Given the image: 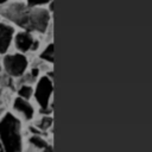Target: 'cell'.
I'll use <instances>...</instances> for the list:
<instances>
[{
    "instance_id": "cell-1",
    "label": "cell",
    "mask_w": 152,
    "mask_h": 152,
    "mask_svg": "<svg viewBox=\"0 0 152 152\" xmlns=\"http://www.w3.org/2000/svg\"><path fill=\"white\" fill-rule=\"evenodd\" d=\"M0 15L31 33H46L51 28L52 13L46 6L30 7L24 1H7L0 5Z\"/></svg>"
},
{
    "instance_id": "cell-2",
    "label": "cell",
    "mask_w": 152,
    "mask_h": 152,
    "mask_svg": "<svg viewBox=\"0 0 152 152\" xmlns=\"http://www.w3.org/2000/svg\"><path fill=\"white\" fill-rule=\"evenodd\" d=\"M0 146L4 152H23L21 121L11 112L0 119Z\"/></svg>"
},
{
    "instance_id": "cell-3",
    "label": "cell",
    "mask_w": 152,
    "mask_h": 152,
    "mask_svg": "<svg viewBox=\"0 0 152 152\" xmlns=\"http://www.w3.org/2000/svg\"><path fill=\"white\" fill-rule=\"evenodd\" d=\"M52 95H53V78L48 75H42L36 81L33 88V97L39 107V112L45 115L52 113Z\"/></svg>"
},
{
    "instance_id": "cell-4",
    "label": "cell",
    "mask_w": 152,
    "mask_h": 152,
    "mask_svg": "<svg viewBox=\"0 0 152 152\" xmlns=\"http://www.w3.org/2000/svg\"><path fill=\"white\" fill-rule=\"evenodd\" d=\"M28 68V59L25 56V53L15 52V53H8L5 55L2 58V69L5 72L11 76L12 78L14 77H20L23 76Z\"/></svg>"
},
{
    "instance_id": "cell-5",
    "label": "cell",
    "mask_w": 152,
    "mask_h": 152,
    "mask_svg": "<svg viewBox=\"0 0 152 152\" xmlns=\"http://www.w3.org/2000/svg\"><path fill=\"white\" fill-rule=\"evenodd\" d=\"M13 40H14L15 49L20 53H26L27 51H31V48L36 40V37L33 36V33L21 30L14 34Z\"/></svg>"
},
{
    "instance_id": "cell-6",
    "label": "cell",
    "mask_w": 152,
    "mask_h": 152,
    "mask_svg": "<svg viewBox=\"0 0 152 152\" xmlns=\"http://www.w3.org/2000/svg\"><path fill=\"white\" fill-rule=\"evenodd\" d=\"M14 112L19 113L21 115V118L26 121H30L34 118L36 115V108L30 102V100H25V99H21L19 96H17L14 100H13V104H12Z\"/></svg>"
},
{
    "instance_id": "cell-7",
    "label": "cell",
    "mask_w": 152,
    "mask_h": 152,
    "mask_svg": "<svg viewBox=\"0 0 152 152\" xmlns=\"http://www.w3.org/2000/svg\"><path fill=\"white\" fill-rule=\"evenodd\" d=\"M15 30L12 25L0 21V53H6L11 46Z\"/></svg>"
},
{
    "instance_id": "cell-8",
    "label": "cell",
    "mask_w": 152,
    "mask_h": 152,
    "mask_svg": "<svg viewBox=\"0 0 152 152\" xmlns=\"http://www.w3.org/2000/svg\"><path fill=\"white\" fill-rule=\"evenodd\" d=\"M39 59L48 63V64H52L53 63V42H49L45 48L43 49V51L39 53Z\"/></svg>"
},
{
    "instance_id": "cell-9",
    "label": "cell",
    "mask_w": 152,
    "mask_h": 152,
    "mask_svg": "<svg viewBox=\"0 0 152 152\" xmlns=\"http://www.w3.org/2000/svg\"><path fill=\"white\" fill-rule=\"evenodd\" d=\"M37 129H39L40 132H44V131H48L49 128L52 127V116L51 115H42L40 119L36 122V126H34Z\"/></svg>"
},
{
    "instance_id": "cell-10",
    "label": "cell",
    "mask_w": 152,
    "mask_h": 152,
    "mask_svg": "<svg viewBox=\"0 0 152 152\" xmlns=\"http://www.w3.org/2000/svg\"><path fill=\"white\" fill-rule=\"evenodd\" d=\"M28 142L32 146H34L36 148H39V150H45V148L49 147L48 141L40 134H32L30 137V139H28Z\"/></svg>"
},
{
    "instance_id": "cell-11",
    "label": "cell",
    "mask_w": 152,
    "mask_h": 152,
    "mask_svg": "<svg viewBox=\"0 0 152 152\" xmlns=\"http://www.w3.org/2000/svg\"><path fill=\"white\" fill-rule=\"evenodd\" d=\"M17 93H18L19 97L30 100L31 97H33V87L31 84H20Z\"/></svg>"
},
{
    "instance_id": "cell-12",
    "label": "cell",
    "mask_w": 152,
    "mask_h": 152,
    "mask_svg": "<svg viewBox=\"0 0 152 152\" xmlns=\"http://www.w3.org/2000/svg\"><path fill=\"white\" fill-rule=\"evenodd\" d=\"M52 0H25L26 5L30 7H40V6H46L49 2Z\"/></svg>"
},
{
    "instance_id": "cell-13",
    "label": "cell",
    "mask_w": 152,
    "mask_h": 152,
    "mask_svg": "<svg viewBox=\"0 0 152 152\" xmlns=\"http://www.w3.org/2000/svg\"><path fill=\"white\" fill-rule=\"evenodd\" d=\"M0 82H1V86H11L12 84V77L8 76L7 74L6 75H2L0 77Z\"/></svg>"
},
{
    "instance_id": "cell-14",
    "label": "cell",
    "mask_w": 152,
    "mask_h": 152,
    "mask_svg": "<svg viewBox=\"0 0 152 152\" xmlns=\"http://www.w3.org/2000/svg\"><path fill=\"white\" fill-rule=\"evenodd\" d=\"M8 0H0V5H4V4H6Z\"/></svg>"
},
{
    "instance_id": "cell-15",
    "label": "cell",
    "mask_w": 152,
    "mask_h": 152,
    "mask_svg": "<svg viewBox=\"0 0 152 152\" xmlns=\"http://www.w3.org/2000/svg\"><path fill=\"white\" fill-rule=\"evenodd\" d=\"M1 93H2V89H1V86H0V96H1Z\"/></svg>"
},
{
    "instance_id": "cell-16",
    "label": "cell",
    "mask_w": 152,
    "mask_h": 152,
    "mask_svg": "<svg viewBox=\"0 0 152 152\" xmlns=\"http://www.w3.org/2000/svg\"><path fill=\"white\" fill-rule=\"evenodd\" d=\"M1 70H2V65L0 64V72H1Z\"/></svg>"
},
{
    "instance_id": "cell-17",
    "label": "cell",
    "mask_w": 152,
    "mask_h": 152,
    "mask_svg": "<svg viewBox=\"0 0 152 152\" xmlns=\"http://www.w3.org/2000/svg\"><path fill=\"white\" fill-rule=\"evenodd\" d=\"M0 152H4V151H2V148H1V146H0Z\"/></svg>"
}]
</instances>
